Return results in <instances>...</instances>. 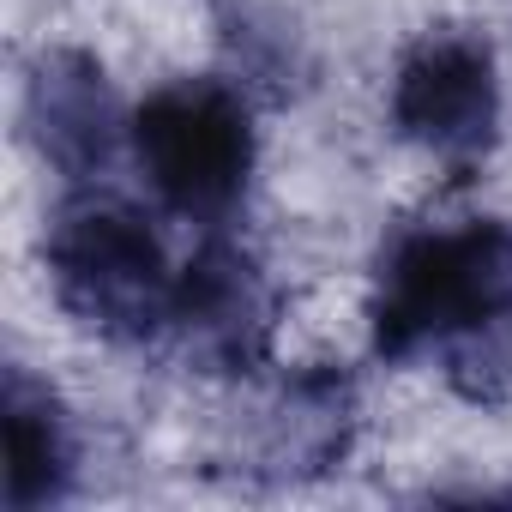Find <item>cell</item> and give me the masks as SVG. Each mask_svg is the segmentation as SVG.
Masks as SVG:
<instances>
[{
	"instance_id": "obj_1",
	"label": "cell",
	"mask_w": 512,
	"mask_h": 512,
	"mask_svg": "<svg viewBox=\"0 0 512 512\" xmlns=\"http://www.w3.org/2000/svg\"><path fill=\"white\" fill-rule=\"evenodd\" d=\"M49 278L61 308L103 338H151L175 326L181 272H169L145 217L115 199H79L55 217Z\"/></svg>"
},
{
	"instance_id": "obj_2",
	"label": "cell",
	"mask_w": 512,
	"mask_h": 512,
	"mask_svg": "<svg viewBox=\"0 0 512 512\" xmlns=\"http://www.w3.org/2000/svg\"><path fill=\"white\" fill-rule=\"evenodd\" d=\"M506 308H512V229L470 223L452 235H422L392 260L374 308V338L386 356H410Z\"/></svg>"
},
{
	"instance_id": "obj_3",
	"label": "cell",
	"mask_w": 512,
	"mask_h": 512,
	"mask_svg": "<svg viewBox=\"0 0 512 512\" xmlns=\"http://www.w3.org/2000/svg\"><path fill=\"white\" fill-rule=\"evenodd\" d=\"M133 145L151 175V187L193 217L229 211L247 163H253V133L247 109L223 85H169L133 115Z\"/></svg>"
},
{
	"instance_id": "obj_4",
	"label": "cell",
	"mask_w": 512,
	"mask_h": 512,
	"mask_svg": "<svg viewBox=\"0 0 512 512\" xmlns=\"http://www.w3.org/2000/svg\"><path fill=\"white\" fill-rule=\"evenodd\" d=\"M392 115L404 139H416L434 157H476L494 139L500 91L494 61L476 43H428L398 67Z\"/></svg>"
},
{
	"instance_id": "obj_5",
	"label": "cell",
	"mask_w": 512,
	"mask_h": 512,
	"mask_svg": "<svg viewBox=\"0 0 512 512\" xmlns=\"http://www.w3.org/2000/svg\"><path fill=\"white\" fill-rule=\"evenodd\" d=\"M25 115H31L37 151L67 175L103 169L115 139H121V103H115L103 67L91 55H73V49H55L37 61Z\"/></svg>"
},
{
	"instance_id": "obj_6",
	"label": "cell",
	"mask_w": 512,
	"mask_h": 512,
	"mask_svg": "<svg viewBox=\"0 0 512 512\" xmlns=\"http://www.w3.org/2000/svg\"><path fill=\"white\" fill-rule=\"evenodd\" d=\"M266 326H272L266 320V284H260L247 253L205 247L199 260H187L181 296H175V332L199 356H211L223 368H241V362L260 356Z\"/></svg>"
},
{
	"instance_id": "obj_7",
	"label": "cell",
	"mask_w": 512,
	"mask_h": 512,
	"mask_svg": "<svg viewBox=\"0 0 512 512\" xmlns=\"http://www.w3.org/2000/svg\"><path fill=\"white\" fill-rule=\"evenodd\" d=\"M67 476V434L55 416V398L37 392L25 374H13L7 386V500L43 506Z\"/></svg>"
},
{
	"instance_id": "obj_8",
	"label": "cell",
	"mask_w": 512,
	"mask_h": 512,
	"mask_svg": "<svg viewBox=\"0 0 512 512\" xmlns=\"http://www.w3.org/2000/svg\"><path fill=\"white\" fill-rule=\"evenodd\" d=\"M446 380L470 404H506L512 398V308L446 338Z\"/></svg>"
}]
</instances>
